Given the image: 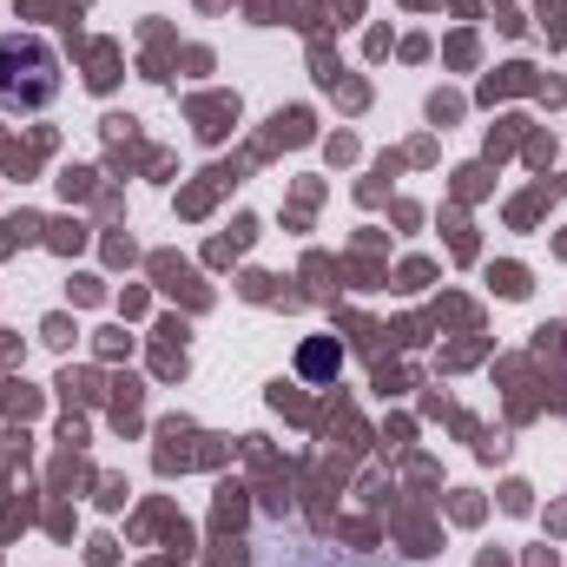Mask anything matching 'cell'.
Segmentation results:
<instances>
[{
    "label": "cell",
    "instance_id": "2",
    "mask_svg": "<svg viewBox=\"0 0 567 567\" xmlns=\"http://www.w3.org/2000/svg\"><path fill=\"white\" fill-rule=\"evenodd\" d=\"M258 567H363L330 542H258Z\"/></svg>",
    "mask_w": 567,
    "mask_h": 567
},
{
    "label": "cell",
    "instance_id": "1",
    "mask_svg": "<svg viewBox=\"0 0 567 567\" xmlns=\"http://www.w3.org/2000/svg\"><path fill=\"white\" fill-rule=\"evenodd\" d=\"M60 93V53L40 33H0V113H40Z\"/></svg>",
    "mask_w": 567,
    "mask_h": 567
}]
</instances>
